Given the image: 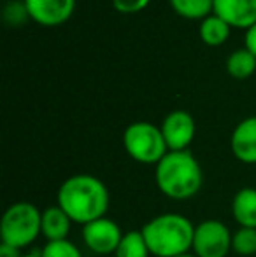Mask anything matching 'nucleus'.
<instances>
[{
	"instance_id": "nucleus-11",
	"label": "nucleus",
	"mask_w": 256,
	"mask_h": 257,
	"mask_svg": "<svg viewBox=\"0 0 256 257\" xmlns=\"http://www.w3.org/2000/svg\"><path fill=\"white\" fill-rule=\"evenodd\" d=\"M230 147L240 163L256 165V115L246 117L235 126L230 139Z\"/></svg>"
},
{
	"instance_id": "nucleus-6",
	"label": "nucleus",
	"mask_w": 256,
	"mask_h": 257,
	"mask_svg": "<svg viewBox=\"0 0 256 257\" xmlns=\"http://www.w3.org/2000/svg\"><path fill=\"white\" fill-rule=\"evenodd\" d=\"M193 254L197 257H226L232 250V233L216 219H207L195 226Z\"/></svg>"
},
{
	"instance_id": "nucleus-24",
	"label": "nucleus",
	"mask_w": 256,
	"mask_h": 257,
	"mask_svg": "<svg viewBox=\"0 0 256 257\" xmlns=\"http://www.w3.org/2000/svg\"><path fill=\"white\" fill-rule=\"evenodd\" d=\"M21 257H41V254H37V252H32V254H23Z\"/></svg>"
},
{
	"instance_id": "nucleus-16",
	"label": "nucleus",
	"mask_w": 256,
	"mask_h": 257,
	"mask_svg": "<svg viewBox=\"0 0 256 257\" xmlns=\"http://www.w3.org/2000/svg\"><path fill=\"white\" fill-rule=\"evenodd\" d=\"M170 6L186 20H205L214 11V0H170Z\"/></svg>"
},
{
	"instance_id": "nucleus-8",
	"label": "nucleus",
	"mask_w": 256,
	"mask_h": 257,
	"mask_svg": "<svg viewBox=\"0 0 256 257\" xmlns=\"http://www.w3.org/2000/svg\"><path fill=\"white\" fill-rule=\"evenodd\" d=\"M160 130L168 151H188L197 133V124L190 112L174 110L163 119Z\"/></svg>"
},
{
	"instance_id": "nucleus-1",
	"label": "nucleus",
	"mask_w": 256,
	"mask_h": 257,
	"mask_svg": "<svg viewBox=\"0 0 256 257\" xmlns=\"http://www.w3.org/2000/svg\"><path fill=\"white\" fill-rule=\"evenodd\" d=\"M58 206L72 222L86 224L106 217L109 210V191L100 179L88 173H77L63 180L56 194Z\"/></svg>"
},
{
	"instance_id": "nucleus-25",
	"label": "nucleus",
	"mask_w": 256,
	"mask_h": 257,
	"mask_svg": "<svg viewBox=\"0 0 256 257\" xmlns=\"http://www.w3.org/2000/svg\"><path fill=\"white\" fill-rule=\"evenodd\" d=\"M176 257H197V255L192 254V252H185V254H181V255H176Z\"/></svg>"
},
{
	"instance_id": "nucleus-14",
	"label": "nucleus",
	"mask_w": 256,
	"mask_h": 257,
	"mask_svg": "<svg viewBox=\"0 0 256 257\" xmlns=\"http://www.w3.org/2000/svg\"><path fill=\"white\" fill-rule=\"evenodd\" d=\"M230 28L232 27L225 20H221V18L212 13L211 16L202 20L198 32H200V39L204 41V44L216 48V46H221L226 42V39L230 35Z\"/></svg>"
},
{
	"instance_id": "nucleus-22",
	"label": "nucleus",
	"mask_w": 256,
	"mask_h": 257,
	"mask_svg": "<svg viewBox=\"0 0 256 257\" xmlns=\"http://www.w3.org/2000/svg\"><path fill=\"white\" fill-rule=\"evenodd\" d=\"M246 49L256 56V23L246 30Z\"/></svg>"
},
{
	"instance_id": "nucleus-17",
	"label": "nucleus",
	"mask_w": 256,
	"mask_h": 257,
	"mask_svg": "<svg viewBox=\"0 0 256 257\" xmlns=\"http://www.w3.org/2000/svg\"><path fill=\"white\" fill-rule=\"evenodd\" d=\"M149 247L144 240L140 231H128L123 234L120 245H118L114 257H149Z\"/></svg>"
},
{
	"instance_id": "nucleus-19",
	"label": "nucleus",
	"mask_w": 256,
	"mask_h": 257,
	"mask_svg": "<svg viewBox=\"0 0 256 257\" xmlns=\"http://www.w3.org/2000/svg\"><path fill=\"white\" fill-rule=\"evenodd\" d=\"M41 257H82V254L70 240H58L48 241L41 250Z\"/></svg>"
},
{
	"instance_id": "nucleus-3",
	"label": "nucleus",
	"mask_w": 256,
	"mask_h": 257,
	"mask_svg": "<svg viewBox=\"0 0 256 257\" xmlns=\"http://www.w3.org/2000/svg\"><path fill=\"white\" fill-rule=\"evenodd\" d=\"M151 255L176 257L193 247L195 226L181 213H160L140 227Z\"/></svg>"
},
{
	"instance_id": "nucleus-15",
	"label": "nucleus",
	"mask_w": 256,
	"mask_h": 257,
	"mask_svg": "<svg viewBox=\"0 0 256 257\" xmlns=\"http://www.w3.org/2000/svg\"><path fill=\"white\" fill-rule=\"evenodd\" d=\"M256 70V56L251 51L244 49H237L228 56L226 60V72L232 75L233 79H247L253 75Z\"/></svg>"
},
{
	"instance_id": "nucleus-13",
	"label": "nucleus",
	"mask_w": 256,
	"mask_h": 257,
	"mask_svg": "<svg viewBox=\"0 0 256 257\" xmlns=\"http://www.w3.org/2000/svg\"><path fill=\"white\" fill-rule=\"evenodd\" d=\"M232 215L240 227H256V189L242 187L232 201Z\"/></svg>"
},
{
	"instance_id": "nucleus-12",
	"label": "nucleus",
	"mask_w": 256,
	"mask_h": 257,
	"mask_svg": "<svg viewBox=\"0 0 256 257\" xmlns=\"http://www.w3.org/2000/svg\"><path fill=\"white\" fill-rule=\"evenodd\" d=\"M72 220L58 205L49 206L42 212V234L48 241L67 240Z\"/></svg>"
},
{
	"instance_id": "nucleus-18",
	"label": "nucleus",
	"mask_w": 256,
	"mask_h": 257,
	"mask_svg": "<svg viewBox=\"0 0 256 257\" xmlns=\"http://www.w3.org/2000/svg\"><path fill=\"white\" fill-rule=\"evenodd\" d=\"M232 250L244 257L256 254V227H239L232 234Z\"/></svg>"
},
{
	"instance_id": "nucleus-23",
	"label": "nucleus",
	"mask_w": 256,
	"mask_h": 257,
	"mask_svg": "<svg viewBox=\"0 0 256 257\" xmlns=\"http://www.w3.org/2000/svg\"><path fill=\"white\" fill-rule=\"evenodd\" d=\"M23 254H20V248L16 247H11L7 243L0 245V257H21Z\"/></svg>"
},
{
	"instance_id": "nucleus-9",
	"label": "nucleus",
	"mask_w": 256,
	"mask_h": 257,
	"mask_svg": "<svg viewBox=\"0 0 256 257\" xmlns=\"http://www.w3.org/2000/svg\"><path fill=\"white\" fill-rule=\"evenodd\" d=\"M28 18L42 27H58L72 16L75 0H23Z\"/></svg>"
},
{
	"instance_id": "nucleus-7",
	"label": "nucleus",
	"mask_w": 256,
	"mask_h": 257,
	"mask_svg": "<svg viewBox=\"0 0 256 257\" xmlns=\"http://www.w3.org/2000/svg\"><path fill=\"white\" fill-rule=\"evenodd\" d=\"M121 238H123V233H121L120 226L114 220L107 219V217L97 219L93 222L82 226L84 245L99 255L114 254Z\"/></svg>"
},
{
	"instance_id": "nucleus-5",
	"label": "nucleus",
	"mask_w": 256,
	"mask_h": 257,
	"mask_svg": "<svg viewBox=\"0 0 256 257\" xmlns=\"http://www.w3.org/2000/svg\"><path fill=\"white\" fill-rule=\"evenodd\" d=\"M123 146L130 158L142 165H158L168 153L161 130L146 121L132 122L125 130Z\"/></svg>"
},
{
	"instance_id": "nucleus-20",
	"label": "nucleus",
	"mask_w": 256,
	"mask_h": 257,
	"mask_svg": "<svg viewBox=\"0 0 256 257\" xmlns=\"http://www.w3.org/2000/svg\"><path fill=\"white\" fill-rule=\"evenodd\" d=\"M114 9L121 14H135L144 11L149 6L151 0H111Z\"/></svg>"
},
{
	"instance_id": "nucleus-2",
	"label": "nucleus",
	"mask_w": 256,
	"mask_h": 257,
	"mask_svg": "<svg viewBox=\"0 0 256 257\" xmlns=\"http://www.w3.org/2000/svg\"><path fill=\"white\" fill-rule=\"evenodd\" d=\"M154 180L165 196L185 201L200 191L204 173L190 151H168L156 165Z\"/></svg>"
},
{
	"instance_id": "nucleus-10",
	"label": "nucleus",
	"mask_w": 256,
	"mask_h": 257,
	"mask_svg": "<svg viewBox=\"0 0 256 257\" xmlns=\"http://www.w3.org/2000/svg\"><path fill=\"white\" fill-rule=\"evenodd\" d=\"M212 13L232 28H251L256 23V0H214Z\"/></svg>"
},
{
	"instance_id": "nucleus-21",
	"label": "nucleus",
	"mask_w": 256,
	"mask_h": 257,
	"mask_svg": "<svg viewBox=\"0 0 256 257\" xmlns=\"http://www.w3.org/2000/svg\"><path fill=\"white\" fill-rule=\"evenodd\" d=\"M27 16H28V13H27L25 4L14 2V4H9V6L4 9V18H6L11 25H20Z\"/></svg>"
},
{
	"instance_id": "nucleus-4",
	"label": "nucleus",
	"mask_w": 256,
	"mask_h": 257,
	"mask_svg": "<svg viewBox=\"0 0 256 257\" xmlns=\"http://www.w3.org/2000/svg\"><path fill=\"white\" fill-rule=\"evenodd\" d=\"M42 233V212L28 201H18L6 210L0 224L2 243L25 248Z\"/></svg>"
}]
</instances>
